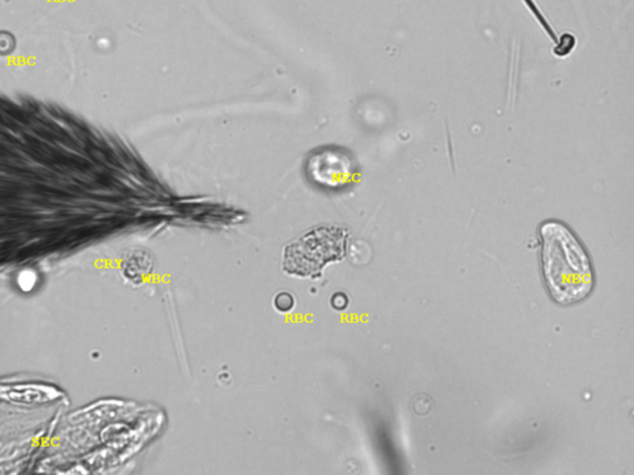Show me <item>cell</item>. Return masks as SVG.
<instances>
[{
    "label": "cell",
    "instance_id": "cell-1",
    "mask_svg": "<svg viewBox=\"0 0 634 475\" xmlns=\"http://www.w3.org/2000/svg\"><path fill=\"white\" fill-rule=\"evenodd\" d=\"M540 270L552 301L560 306L580 304L590 296L595 274L590 255L579 238L562 222H544L539 227Z\"/></svg>",
    "mask_w": 634,
    "mask_h": 475
},
{
    "label": "cell",
    "instance_id": "cell-2",
    "mask_svg": "<svg viewBox=\"0 0 634 475\" xmlns=\"http://www.w3.org/2000/svg\"><path fill=\"white\" fill-rule=\"evenodd\" d=\"M348 236L342 227H315L287 245L284 270L303 277L318 276L325 265L345 258Z\"/></svg>",
    "mask_w": 634,
    "mask_h": 475
},
{
    "label": "cell",
    "instance_id": "cell-3",
    "mask_svg": "<svg viewBox=\"0 0 634 475\" xmlns=\"http://www.w3.org/2000/svg\"><path fill=\"white\" fill-rule=\"evenodd\" d=\"M308 173L318 185L337 188L351 182L355 164L346 152L326 149L308 159Z\"/></svg>",
    "mask_w": 634,
    "mask_h": 475
},
{
    "label": "cell",
    "instance_id": "cell-4",
    "mask_svg": "<svg viewBox=\"0 0 634 475\" xmlns=\"http://www.w3.org/2000/svg\"><path fill=\"white\" fill-rule=\"evenodd\" d=\"M274 306L277 307L280 312H289L294 309L295 306V299L294 294H290L288 291H282L279 292L275 299H274Z\"/></svg>",
    "mask_w": 634,
    "mask_h": 475
},
{
    "label": "cell",
    "instance_id": "cell-5",
    "mask_svg": "<svg viewBox=\"0 0 634 475\" xmlns=\"http://www.w3.org/2000/svg\"><path fill=\"white\" fill-rule=\"evenodd\" d=\"M331 304L333 306V309H346L347 304H348V299H347L346 294H342V292H337V294L332 296Z\"/></svg>",
    "mask_w": 634,
    "mask_h": 475
},
{
    "label": "cell",
    "instance_id": "cell-6",
    "mask_svg": "<svg viewBox=\"0 0 634 475\" xmlns=\"http://www.w3.org/2000/svg\"><path fill=\"white\" fill-rule=\"evenodd\" d=\"M26 275L28 276H25V273L20 275L19 285L21 286V289L31 290L34 287L35 282H36V276H29V271H26Z\"/></svg>",
    "mask_w": 634,
    "mask_h": 475
}]
</instances>
